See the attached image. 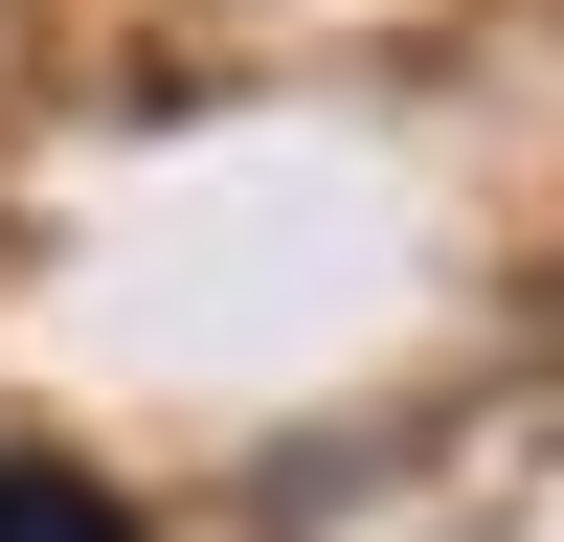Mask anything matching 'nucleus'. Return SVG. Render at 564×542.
<instances>
[{"instance_id": "obj_1", "label": "nucleus", "mask_w": 564, "mask_h": 542, "mask_svg": "<svg viewBox=\"0 0 564 542\" xmlns=\"http://www.w3.org/2000/svg\"><path fill=\"white\" fill-rule=\"evenodd\" d=\"M0 542H135V520H113L90 475H45V452H23V475H0Z\"/></svg>"}]
</instances>
